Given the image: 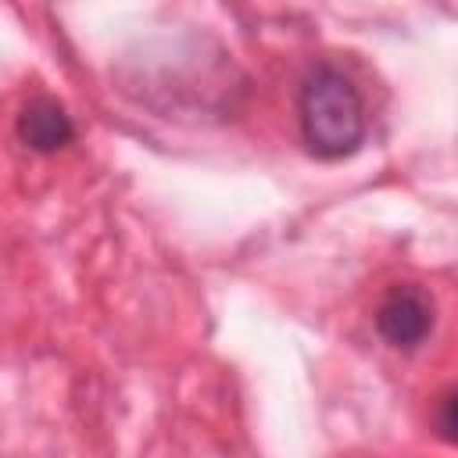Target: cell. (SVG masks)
<instances>
[{
	"instance_id": "6da1fadb",
	"label": "cell",
	"mask_w": 458,
	"mask_h": 458,
	"mask_svg": "<svg viewBox=\"0 0 458 458\" xmlns=\"http://www.w3.org/2000/svg\"><path fill=\"white\" fill-rule=\"evenodd\" d=\"M301 136L315 157L336 161L365 143V100L347 72L318 64L304 75L297 97Z\"/></svg>"
},
{
	"instance_id": "7a4b0ae2",
	"label": "cell",
	"mask_w": 458,
	"mask_h": 458,
	"mask_svg": "<svg viewBox=\"0 0 458 458\" xmlns=\"http://www.w3.org/2000/svg\"><path fill=\"white\" fill-rule=\"evenodd\" d=\"M376 329L390 347L411 351L433 329V301L419 286H394L376 311Z\"/></svg>"
},
{
	"instance_id": "3957f363",
	"label": "cell",
	"mask_w": 458,
	"mask_h": 458,
	"mask_svg": "<svg viewBox=\"0 0 458 458\" xmlns=\"http://www.w3.org/2000/svg\"><path fill=\"white\" fill-rule=\"evenodd\" d=\"M72 136H75V125L54 97H32L18 114V140L29 150L54 154V150L68 147Z\"/></svg>"
},
{
	"instance_id": "277c9868",
	"label": "cell",
	"mask_w": 458,
	"mask_h": 458,
	"mask_svg": "<svg viewBox=\"0 0 458 458\" xmlns=\"http://www.w3.org/2000/svg\"><path fill=\"white\" fill-rule=\"evenodd\" d=\"M440 437H444L447 444L454 440V394H451V390L440 397Z\"/></svg>"
}]
</instances>
